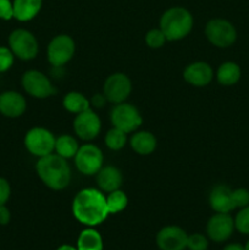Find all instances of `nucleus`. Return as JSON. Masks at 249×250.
Segmentation results:
<instances>
[{
    "instance_id": "nucleus-26",
    "label": "nucleus",
    "mask_w": 249,
    "mask_h": 250,
    "mask_svg": "<svg viewBox=\"0 0 249 250\" xmlns=\"http://www.w3.org/2000/svg\"><path fill=\"white\" fill-rule=\"evenodd\" d=\"M126 134L127 133H124V131L114 127V128L110 129L106 133V136H105V144H106L107 148L111 149V150H120V149L124 148V144H126Z\"/></svg>"
},
{
    "instance_id": "nucleus-20",
    "label": "nucleus",
    "mask_w": 249,
    "mask_h": 250,
    "mask_svg": "<svg viewBox=\"0 0 249 250\" xmlns=\"http://www.w3.org/2000/svg\"><path fill=\"white\" fill-rule=\"evenodd\" d=\"M131 146L139 155H149L156 148V138L148 131L137 132L131 138Z\"/></svg>"
},
{
    "instance_id": "nucleus-22",
    "label": "nucleus",
    "mask_w": 249,
    "mask_h": 250,
    "mask_svg": "<svg viewBox=\"0 0 249 250\" xmlns=\"http://www.w3.org/2000/svg\"><path fill=\"white\" fill-rule=\"evenodd\" d=\"M78 250H103V238L98 231L93 229H85L81 232L77 239Z\"/></svg>"
},
{
    "instance_id": "nucleus-3",
    "label": "nucleus",
    "mask_w": 249,
    "mask_h": 250,
    "mask_svg": "<svg viewBox=\"0 0 249 250\" xmlns=\"http://www.w3.org/2000/svg\"><path fill=\"white\" fill-rule=\"evenodd\" d=\"M193 27V16L185 7H171L160 19V29L167 41H180L189 34Z\"/></svg>"
},
{
    "instance_id": "nucleus-25",
    "label": "nucleus",
    "mask_w": 249,
    "mask_h": 250,
    "mask_svg": "<svg viewBox=\"0 0 249 250\" xmlns=\"http://www.w3.org/2000/svg\"><path fill=\"white\" fill-rule=\"evenodd\" d=\"M127 204H128V198L120 189L110 192L106 197V207L109 214H117V212L122 211L126 209Z\"/></svg>"
},
{
    "instance_id": "nucleus-19",
    "label": "nucleus",
    "mask_w": 249,
    "mask_h": 250,
    "mask_svg": "<svg viewBox=\"0 0 249 250\" xmlns=\"http://www.w3.org/2000/svg\"><path fill=\"white\" fill-rule=\"evenodd\" d=\"M42 2L43 0H14V17L21 22L31 21L41 11Z\"/></svg>"
},
{
    "instance_id": "nucleus-17",
    "label": "nucleus",
    "mask_w": 249,
    "mask_h": 250,
    "mask_svg": "<svg viewBox=\"0 0 249 250\" xmlns=\"http://www.w3.org/2000/svg\"><path fill=\"white\" fill-rule=\"evenodd\" d=\"M214 71L211 66L203 61H197L186 67L183 72V78L187 81L189 84L195 87H205L212 81Z\"/></svg>"
},
{
    "instance_id": "nucleus-1",
    "label": "nucleus",
    "mask_w": 249,
    "mask_h": 250,
    "mask_svg": "<svg viewBox=\"0 0 249 250\" xmlns=\"http://www.w3.org/2000/svg\"><path fill=\"white\" fill-rule=\"evenodd\" d=\"M72 214L77 221L87 226H97L109 216L106 198L94 188L82 189L72 203Z\"/></svg>"
},
{
    "instance_id": "nucleus-4",
    "label": "nucleus",
    "mask_w": 249,
    "mask_h": 250,
    "mask_svg": "<svg viewBox=\"0 0 249 250\" xmlns=\"http://www.w3.org/2000/svg\"><path fill=\"white\" fill-rule=\"evenodd\" d=\"M205 36L212 45L217 48H228L236 42L237 31L227 20L214 19L208 22Z\"/></svg>"
},
{
    "instance_id": "nucleus-2",
    "label": "nucleus",
    "mask_w": 249,
    "mask_h": 250,
    "mask_svg": "<svg viewBox=\"0 0 249 250\" xmlns=\"http://www.w3.org/2000/svg\"><path fill=\"white\" fill-rule=\"evenodd\" d=\"M36 168L39 178L50 189L61 190L70 185L71 168L66 159L58 154L51 153L39 158Z\"/></svg>"
},
{
    "instance_id": "nucleus-33",
    "label": "nucleus",
    "mask_w": 249,
    "mask_h": 250,
    "mask_svg": "<svg viewBox=\"0 0 249 250\" xmlns=\"http://www.w3.org/2000/svg\"><path fill=\"white\" fill-rule=\"evenodd\" d=\"M11 195V187L5 178L0 177V207L5 205Z\"/></svg>"
},
{
    "instance_id": "nucleus-34",
    "label": "nucleus",
    "mask_w": 249,
    "mask_h": 250,
    "mask_svg": "<svg viewBox=\"0 0 249 250\" xmlns=\"http://www.w3.org/2000/svg\"><path fill=\"white\" fill-rule=\"evenodd\" d=\"M11 220V214H10V210L7 209L5 205H1L0 207V225L5 226L7 225Z\"/></svg>"
},
{
    "instance_id": "nucleus-28",
    "label": "nucleus",
    "mask_w": 249,
    "mask_h": 250,
    "mask_svg": "<svg viewBox=\"0 0 249 250\" xmlns=\"http://www.w3.org/2000/svg\"><path fill=\"white\" fill-rule=\"evenodd\" d=\"M167 41L165 37V34L163 33L160 28H154L146 33L145 36V42L151 49H159L165 44V42Z\"/></svg>"
},
{
    "instance_id": "nucleus-14",
    "label": "nucleus",
    "mask_w": 249,
    "mask_h": 250,
    "mask_svg": "<svg viewBox=\"0 0 249 250\" xmlns=\"http://www.w3.org/2000/svg\"><path fill=\"white\" fill-rule=\"evenodd\" d=\"M188 234L178 226H166L156 234V244L160 250L187 249Z\"/></svg>"
},
{
    "instance_id": "nucleus-5",
    "label": "nucleus",
    "mask_w": 249,
    "mask_h": 250,
    "mask_svg": "<svg viewBox=\"0 0 249 250\" xmlns=\"http://www.w3.org/2000/svg\"><path fill=\"white\" fill-rule=\"evenodd\" d=\"M9 48L15 56L24 61L32 60L38 54V42L27 29H15L9 36Z\"/></svg>"
},
{
    "instance_id": "nucleus-11",
    "label": "nucleus",
    "mask_w": 249,
    "mask_h": 250,
    "mask_svg": "<svg viewBox=\"0 0 249 250\" xmlns=\"http://www.w3.org/2000/svg\"><path fill=\"white\" fill-rule=\"evenodd\" d=\"M103 89L107 102L120 104L124 103L131 94L132 83L124 73H114L106 78Z\"/></svg>"
},
{
    "instance_id": "nucleus-27",
    "label": "nucleus",
    "mask_w": 249,
    "mask_h": 250,
    "mask_svg": "<svg viewBox=\"0 0 249 250\" xmlns=\"http://www.w3.org/2000/svg\"><path fill=\"white\" fill-rule=\"evenodd\" d=\"M234 229L242 234H249V205L239 209L234 217Z\"/></svg>"
},
{
    "instance_id": "nucleus-36",
    "label": "nucleus",
    "mask_w": 249,
    "mask_h": 250,
    "mask_svg": "<svg viewBox=\"0 0 249 250\" xmlns=\"http://www.w3.org/2000/svg\"><path fill=\"white\" fill-rule=\"evenodd\" d=\"M222 250H244V246L239 243H229L225 246V248Z\"/></svg>"
},
{
    "instance_id": "nucleus-29",
    "label": "nucleus",
    "mask_w": 249,
    "mask_h": 250,
    "mask_svg": "<svg viewBox=\"0 0 249 250\" xmlns=\"http://www.w3.org/2000/svg\"><path fill=\"white\" fill-rule=\"evenodd\" d=\"M209 248V241L202 233H193L188 236L187 249L188 250H207Z\"/></svg>"
},
{
    "instance_id": "nucleus-32",
    "label": "nucleus",
    "mask_w": 249,
    "mask_h": 250,
    "mask_svg": "<svg viewBox=\"0 0 249 250\" xmlns=\"http://www.w3.org/2000/svg\"><path fill=\"white\" fill-rule=\"evenodd\" d=\"M14 17V6L10 0H0V20L9 21Z\"/></svg>"
},
{
    "instance_id": "nucleus-10",
    "label": "nucleus",
    "mask_w": 249,
    "mask_h": 250,
    "mask_svg": "<svg viewBox=\"0 0 249 250\" xmlns=\"http://www.w3.org/2000/svg\"><path fill=\"white\" fill-rule=\"evenodd\" d=\"M75 42L67 34H60L51 39L48 46V60L55 67L67 63L75 54Z\"/></svg>"
},
{
    "instance_id": "nucleus-37",
    "label": "nucleus",
    "mask_w": 249,
    "mask_h": 250,
    "mask_svg": "<svg viewBox=\"0 0 249 250\" xmlns=\"http://www.w3.org/2000/svg\"><path fill=\"white\" fill-rule=\"evenodd\" d=\"M56 250H78V249H77V247L70 246V244H63V246L59 247Z\"/></svg>"
},
{
    "instance_id": "nucleus-15",
    "label": "nucleus",
    "mask_w": 249,
    "mask_h": 250,
    "mask_svg": "<svg viewBox=\"0 0 249 250\" xmlns=\"http://www.w3.org/2000/svg\"><path fill=\"white\" fill-rule=\"evenodd\" d=\"M209 203L214 211L229 214L232 210L237 209L236 200H234V189H231L225 185L216 186L210 192Z\"/></svg>"
},
{
    "instance_id": "nucleus-30",
    "label": "nucleus",
    "mask_w": 249,
    "mask_h": 250,
    "mask_svg": "<svg viewBox=\"0 0 249 250\" xmlns=\"http://www.w3.org/2000/svg\"><path fill=\"white\" fill-rule=\"evenodd\" d=\"M15 55L11 49L6 48V46H0V73L6 72L12 67Z\"/></svg>"
},
{
    "instance_id": "nucleus-8",
    "label": "nucleus",
    "mask_w": 249,
    "mask_h": 250,
    "mask_svg": "<svg viewBox=\"0 0 249 250\" xmlns=\"http://www.w3.org/2000/svg\"><path fill=\"white\" fill-rule=\"evenodd\" d=\"M110 119L114 127L121 129L124 133L136 131L142 125V116L138 110L133 105L126 103L116 104V106L111 110Z\"/></svg>"
},
{
    "instance_id": "nucleus-12",
    "label": "nucleus",
    "mask_w": 249,
    "mask_h": 250,
    "mask_svg": "<svg viewBox=\"0 0 249 250\" xmlns=\"http://www.w3.org/2000/svg\"><path fill=\"white\" fill-rule=\"evenodd\" d=\"M234 229V219L229 214L224 212H216L210 217L207 225L208 237L216 243H222L229 239Z\"/></svg>"
},
{
    "instance_id": "nucleus-16",
    "label": "nucleus",
    "mask_w": 249,
    "mask_h": 250,
    "mask_svg": "<svg viewBox=\"0 0 249 250\" xmlns=\"http://www.w3.org/2000/svg\"><path fill=\"white\" fill-rule=\"evenodd\" d=\"M27 109L26 99L20 93L9 90L0 94V114L10 119H16L23 115Z\"/></svg>"
},
{
    "instance_id": "nucleus-21",
    "label": "nucleus",
    "mask_w": 249,
    "mask_h": 250,
    "mask_svg": "<svg viewBox=\"0 0 249 250\" xmlns=\"http://www.w3.org/2000/svg\"><path fill=\"white\" fill-rule=\"evenodd\" d=\"M241 67L238 66V63L232 62V61L221 63L216 73V78L220 84L226 85V87L236 84L241 80Z\"/></svg>"
},
{
    "instance_id": "nucleus-23",
    "label": "nucleus",
    "mask_w": 249,
    "mask_h": 250,
    "mask_svg": "<svg viewBox=\"0 0 249 250\" xmlns=\"http://www.w3.org/2000/svg\"><path fill=\"white\" fill-rule=\"evenodd\" d=\"M62 105L67 111L72 114H80V112L85 111L90 109V102L82 94L78 92H70L65 95L62 100Z\"/></svg>"
},
{
    "instance_id": "nucleus-31",
    "label": "nucleus",
    "mask_w": 249,
    "mask_h": 250,
    "mask_svg": "<svg viewBox=\"0 0 249 250\" xmlns=\"http://www.w3.org/2000/svg\"><path fill=\"white\" fill-rule=\"evenodd\" d=\"M234 200H236L237 209L249 205V190L246 188H237L234 189Z\"/></svg>"
},
{
    "instance_id": "nucleus-7",
    "label": "nucleus",
    "mask_w": 249,
    "mask_h": 250,
    "mask_svg": "<svg viewBox=\"0 0 249 250\" xmlns=\"http://www.w3.org/2000/svg\"><path fill=\"white\" fill-rule=\"evenodd\" d=\"M102 150L93 144H84L80 146L75 155V164L77 170L81 173L87 176H92L98 173V171L103 167Z\"/></svg>"
},
{
    "instance_id": "nucleus-6",
    "label": "nucleus",
    "mask_w": 249,
    "mask_h": 250,
    "mask_svg": "<svg viewBox=\"0 0 249 250\" xmlns=\"http://www.w3.org/2000/svg\"><path fill=\"white\" fill-rule=\"evenodd\" d=\"M55 137L50 131L42 127H34L26 133L24 146L32 155L43 158L55 150Z\"/></svg>"
},
{
    "instance_id": "nucleus-35",
    "label": "nucleus",
    "mask_w": 249,
    "mask_h": 250,
    "mask_svg": "<svg viewBox=\"0 0 249 250\" xmlns=\"http://www.w3.org/2000/svg\"><path fill=\"white\" fill-rule=\"evenodd\" d=\"M105 102H106V98L104 97V94L94 95L92 99V104L97 107H102L105 104Z\"/></svg>"
},
{
    "instance_id": "nucleus-18",
    "label": "nucleus",
    "mask_w": 249,
    "mask_h": 250,
    "mask_svg": "<svg viewBox=\"0 0 249 250\" xmlns=\"http://www.w3.org/2000/svg\"><path fill=\"white\" fill-rule=\"evenodd\" d=\"M97 182L100 189L104 192H114L120 189L122 185V173L115 166H105L98 171Z\"/></svg>"
},
{
    "instance_id": "nucleus-38",
    "label": "nucleus",
    "mask_w": 249,
    "mask_h": 250,
    "mask_svg": "<svg viewBox=\"0 0 249 250\" xmlns=\"http://www.w3.org/2000/svg\"><path fill=\"white\" fill-rule=\"evenodd\" d=\"M244 250H249V239L247 241V243L244 244Z\"/></svg>"
},
{
    "instance_id": "nucleus-13",
    "label": "nucleus",
    "mask_w": 249,
    "mask_h": 250,
    "mask_svg": "<svg viewBox=\"0 0 249 250\" xmlns=\"http://www.w3.org/2000/svg\"><path fill=\"white\" fill-rule=\"evenodd\" d=\"M100 128H102V122H100L99 116L92 109L77 114L73 121V129L76 134L83 141L94 139L99 134Z\"/></svg>"
},
{
    "instance_id": "nucleus-9",
    "label": "nucleus",
    "mask_w": 249,
    "mask_h": 250,
    "mask_svg": "<svg viewBox=\"0 0 249 250\" xmlns=\"http://www.w3.org/2000/svg\"><path fill=\"white\" fill-rule=\"evenodd\" d=\"M22 87L31 97L44 99L55 94L56 89L51 84L50 80L44 73L37 70H29L22 76Z\"/></svg>"
},
{
    "instance_id": "nucleus-24",
    "label": "nucleus",
    "mask_w": 249,
    "mask_h": 250,
    "mask_svg": "<svg viewBox=\"0 0 249 250\" xmlns=\"http://www.w3.org/2000/svg\"><path fill=\"white\" fill-rule=\"evenodd\" d=\"M78 143L72 136L68 134H62L58 137L55 141V151L58 155H60L63 159H70L76 155L78 150Z\"/></svg>"
}]
</instances>
